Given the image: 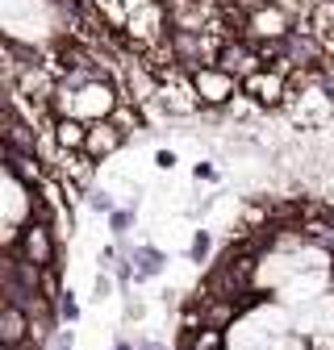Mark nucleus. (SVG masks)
<instances>
[{
	"label": "nucleus",
	"mask_w": 334,
	"mask_h": 350,
	"mask_svg": "<svg viewBox=\"0 0 334 350\" xmlns=\"http://www.w3.org/2000/svg\"><path fill=\"white\" fill-rule=\"evenodd\" d=\"M121 109L117 100V88L109 75H97L88 83H79V88H63L59 83V96L51 105L55 117H75L84 125H97V121H113V113Z\"/></svg>",
	"instance_id": "obj_1"
},
{
	"label": "nucleus",
	"mask_w": 334,
	"mask_h": 350,
	"mask_svg": "<svg viewBox=\"0 0 334 350\" xmlns=\"http://www.w3.org/2000/svg\"><path fill=\"white\" fill-rule=\"evenodd\" d=\"M288 117L301 129H322L334 121V88L326 83V71H297L288 92Z\"/></svg>",
	"instance_id": "obj_2"
},
{
	"label": "nucleus",
	"mask_w": 334,
	"mask_h": 350,
	"mask_svg": "<svg viewBox=\"0 0 334 350\" xmlns=\"http://www.w3.org/2000/svg\"><path fill=\"white\" fill-rule=\"evenodd\" d=\"M125 38L134 42L138 55H151V51L163 46V42H172V17H167V5L151 0V5H142L138 13H130V21H125Z\"/></svg>",
	"instance_id": "obj_3"
},
{
	"label": "nucleus",
	"mask_w": 334,
	"mask_h": 350,
	"mask_svg": "<svg viewBox=\"0 0 334 350\" xmlns=\"http://www.w3.org/2000/svg\"><path fill=\"white\" fill-rule=\"evenodd\" d=\"M242 92L255 100L264 113L284 109V105H288V92H292V75H288V71H280V67H264L259 75L242 79Z\"/></svg>",
	"instance_id": "obj_4"
},
{
	"label": "nucleus",
	"mask_w": 334,
	"mask_h": 350,
	"mask_svg": "<svg viewBox=\"0 0 334 350\" xmlns=\"http://www.w3.org/2000/svg\"><path fill=\"white\" fill-rule=\"evenodd\" d=\"M192 88H196L201 105L218 113V109H230V105L238 100L242 79H234V75H230V71H222V67H205V71H196V75H192Z\"/></svg>",
	"instance_id": "obj_5"
},
{
	"label": "nucleus",
	"mask_w": 334,
	"mask_h": 350,
	"mask_svg": "<svg viewBox=\"0 0 334 350\" xmlns=\"http://www.w3.org/2000/svg\"><path fill=\"white\" fill-rule=\"evenodd\" d=\"M218 67L230 71L234 79H250V75H259L268 63H264V55H259L255 42H246V38H226L222 51H218Z\"/></svg>",
	"instance_id": "obj_6"
},
{
	"label": "nucleus",
	"mask_w": 334,
	"mask_h": 350,
	"mask_svg": "<svg viewBox=\"0 0 334 350\" xmlns=\"http://www.w3.org/2000/svg\"><path fill=\"white\" fill-rule=\"evenodd\" d=\"M9 254H21L25 262H34V267L47 271L51 262H55V226H47V221H25L21 238H17V250H9Z\"/></svg>",
	"instance_id": "obj_7"
},
{
	"label": "nucleus",
	"mask_w": 334,
	"mask_h": 350,
	"mask_svg": "<svg viewBox=\"0 0 334 350\" xmlns=\"http://www.w3.org/2000/svg\"><path fill=\"white\" fill-rule=\"evenodd\" d=\"M155 105H163L167 113H192V109H201V96H196V88H192V75H184V71H172L167 79H159V96H155Z\"/></svg>",
	"instance_id": "obj_8"
},
{
	"label": "nucleus",
	"mask_w": 334,
	"mask_h": 350,
	"mask_svg": "<svg viewBox=\"0 0 334 350\" xmlns=\"http://www.w3.org/2000/svg\"><path fill=\"white\" fill-rule=\"evenodd\" d=\"M125 142H130V138H125L113 121H97V125H88V146H84V154H88L92 163H101V159L117 154Z\"/></svg>",
	"instance_id": "obj_9"
},
{
	"label": "nucleus",
	"mask_w": 334,
	"mask_h": 350,
	"mask_svg": "<svg viewBox=\"0 0 334 350\" xmlns=\"http://www.w3.org/2000/svg\"><path fill=\"white\" fill-rule=\"evenodd\" d=\"M51 138H55L59 150L84 154V146H88V125L75 121V117H55V121H51Z\"/></svg>",
	"instance_id": "obj_10"
},
{
	"label": "nucleus",
	"mask_w": 334,
	"mask_h": 350,
	"mask_svg": "<svg viewBox=\"0 0 334 350\" xmlns=\"http://www.w3.org/2000/svg\"><path fill=\"white\" fill-rule=\"evenodd\" d=\"M25 342H29V313H21L17 304H5L0 309V346L21 350Z\"/></svg>",
	"instance_id": "obj_11"
},
{
	"label": "nucleus",
	"mask_w": 334,
	"mask_h": 350,
	"mask_svg": "<svg viewBox=\"0 0 334 350\" xmlns=\"http://www.w3.org/2000/svg\"><path fill=\"white\" fill-rule=\"evenodd\" d=\"M234 313H238V304H234V300L209 296V300L201 304V325H209V329H226V325L234 321Z\"/></svg>",
	"instance_id": "obj_12"
},
{
	"label": "nucleus",
	"mask_w": 334,
	"mask_h": 350,
	"mask_svg": "<svg viewBox=\"0 0 334 350\" xmlns=\"http://www.w3.org/2000/svg\"><path fill=\"white\" fill-rule=\"evenodd\" d=\"M130 267H134V280H151L163 271V254L151 250V246H134L130 250Z\"/></svg>",
	"instance_id": "obj_13"
},
{
	"label": "nucleus",
	"mask_w": 334,
	"mask_h": 350,
	"mask_svg": "<svg viewBox=\"0 0 334 350\" xmlns=\"http://www.w3.org/2000/svg\"><path fill=\"white\" fill-rule=\"evenodd\" d=\"M55 163L71 175L79 188H88V184H92V167H97V163H92L88 154H67V150H59V159H55Z\"/></svg>",
	"instance_id": "obj_14"
},
{
	"label": "nucleus",
	"mask_w": 334,
	"mask_h": 350,
	"mask_svg": "<svg viewBox=\"0 0 334 350\" xmlns=\"http://www.w3.org/2000/svg\"><path fill=\"white\" fill-rule=\"evenodd\" d=\"M184 338H188V350H226L222 329H209V325H201V329H192Z\"/></svg>",
	"instance_id": "obj_15"
},
{
	"label": "nucleus",
	"mask_w": 334,
	"mask_h": 350,
	"mask_svg": "<svg viewBox=\"0 0 334 350\" xmlns=\"http://www.w3.org/2000/svg\"><path fill=\"white\" fill-rule=\"evenodd\" d=\"M209 250H214V238H209V234L201 230V234L192 238V246H188V258H192V262H196V267H201V262L209 258Z\"/></svg>",
	"instance_id": "obj_16"
},
{
	"label": "nucleus",
	"mask_w": 334,
	"mask_h": 350,
	"mask_svg": "<svg viewBox=\"0 0 334 350\" xmlns=\"http://www.w3.org/2000/svg\"><path fill=\"white\" fill-rule=\"evenodd\" d=\"M109 230H113V234H130V230H134V208H117V213H109Z\"/></svg>",
	"instance_id": "obj_17"
},
{
	"label": "nucleus",
	"mask_w": 334,
	"mask_h": 350,
	"mask_svg": "<svg viewBox=\"0 0 334 350\" xmlns=\"http://www.w3.org/2000/svg\"><path fill=\"white\" fill-rule=\"evenodd\" d=\"M113 125L121 129V134H125V138H130V129H138V113H134L130 105H121V109L113 113Z\"/></svg>",
	"instance_id": "obj_18"
},
{
	"label": "nucleus",
	"mask_w": 334,
	"mask_h": 350,
	"mask_svg": "<svg viewBox=\"0 0 334 350\" xmlns=\"http://www.w3.org/2000/svg\"><path fill=\"white\" fill-rule=\"evenodd\" d=\"M55 309H59V321H75V317H79V304H75V296H71V292H63V296H59Z\"/></svg>",
	"instance_id": "obj_19"
},
{
	"label": "nucleus",
	"mask_w": 334,
	"mask_h": 350,
	"mask_svg": "<svg viewBox=\"0 0 334 350\" xmlns=\"http://www.w3.org/2000/svg\"><path fill=\"white\" fill-rule=\"evenodd\" d=\"M88 200H92L97 213H117V208H113V196H109L105 188H88Z\"/></svg>",
	"instance_id": "obj_20"
},
{
	"label": "nucleus",
	"mask_w": 334,
	"mask_h": 350,
	"mask_svg": "<svg viewBox=\"0 0 334 350\" xmlns=\"http://www.w3.org/2000/svg\"><path fill=\"white\" fill-rule=\"evenodd\" d=\"M192 175H196V184H218V167L214 163H196Z\"/></svg>",
	"instance_id": "obj_21"
},
{
	"label": "nucleus",
	"mask_w": 334,
	"mask_h": 350,
	"mask_svg": "<svg viewBox=\"0 0 334 350\" xmlns=\"http://www.w3.org/2000/svg\"><path fill=\"white\" fill-rule=\"evenodd\" d=\"M155 163L167 171V167H176V154H172V150H159V154H155Z\"/></svg>",
	"instance_id": "obj_22"
},
{
	"label": "nucleus",
	"mask_w": 334,
	"mask_h": 350,
	"mask_svg": "<svg viewBox=\"0 0 334 350\" xmlns=\"http://www.w3.org/2000/svg\"><path fill=\"white\" fill-rule=\"evenodd\" d=\"M55 350H71V334H67V338H59V346H55Z\"/></svg>",
	"instance_id": "obj_23"
},
{
	"label": "nucleus",
	"mask_w": 334,
	"mask_h": 350,
	"mask_svg": "<svg viewBox=\"0 0 334 350\" xmlns=\"http://www.w3.org/2000/svg\"><path fill=\"white\" fill-rule=\"evenodd\" d=\"M117 350H130V346H125V342H121V346H117Z\"/></svg>",
	"instance_id": "obj_24"
},
{
	"label": "nucleus",
	"mask_w": 334,
	"mask_h": 350,
	"mask_svg": "<svg viewBox=\"0 0 334 350\" xmlns=\"http://www.w3.org/2000/svg\"><path fill=\"white\" fill-rule=\"evenodd\" d=\"M159 5H167V0H159Z\"/></svg>",
	"instance_id": "obj_25"
}]
</instances>
